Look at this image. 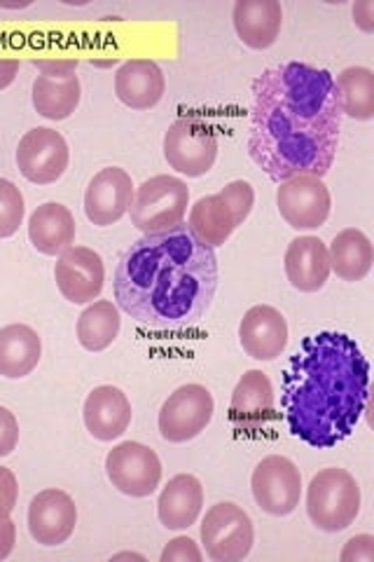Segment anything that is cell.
<instances>
[{"label": "cell", "instance_id": "cell-36", "mask_svg": "<svg viewBox=\"0 0 374 562\" xmlns=\"http://www.w3.org/2000/svg\"><path fill=\"white\" fill-rule=\"evenodd\" d=\"M353 22L365 33L374 31V3L372 0H363V3L353 5Z\"/></svg>", "mask_w": 374, "mask_h": 562}, {"label": "cell", "instance_id": "cell-16", "mask_svg": "<svg viewBox=\"0 0 374 562\" xmlns=\"http://www.w3.org/2000/svg\"><path fill=\"white\" fill-rule=\"evenodd\" d=\"M78 506L64 490H43L29 506V532L41 547H61L76 532Z\"/></svg>", "mask_w": 374, "mask_h": 562}, {"label": "cell", "instance_id": "cell-4", "mask_svg": "<svg viewBox=\"0 0 374 562\" xmlns=\"http://www.w3.org/2000/svg\"><path fill=\"white\" fill-rule=\"evenodd\" d=\"M361 514V487L347 469L318 471L307 487V516L324 532H342Z\"/></svg>", "mask_w": 374, "mask_h": 562}, {"label": "cell", "instance_id": "cell-21", "mask_svg": "<svg viewBox=\"0 0 374 562\" xmlns=\"http://www.w3.org/2000/svg\"><path fill=\"white\" fill-rule=\"evenodd\" d=\"M167 92V80L162 68L152 59H129L115 74L117 99L134 111H150L162 101Z\"/></svg>", "mask_w": 374, "mask_h": 562}, {"label": "cell", "instance_id": "cell-14", "mask_svg": "<svg viewBox=\"0 0 374 562\" xmlns=\"http://www.w3.org/2000/svg\"><path fill=\"white\" fill-rule=\"evenodd\" d=\"M274 419V386L262 371H246L229 401V422L237 434L256 438Z\"/></svg>", "mask_w": 374, "mask_h": 562}, {"label": "cell", "instance_id": "cell-32", "mask_svg": "<svg viewBox=\"0 0 374 562\" xmlns=\"http://www.w3.org/2000/svg\"><path fill=\"white\" fill-rule=\"evenodd\" d=\"M16 499H20V483L8 467H0V520L10 518Z\"/></svg>", "mask_w": 374, "mask_h": 562}, {"label": "cell", "instance_id": "cell-20", "mask_svg": "<svg viewBox=\"0 0 374 562\" xmlns=\"http://www.w3.org/2000/svg\"><path fill=\"white\" fill-rule=\"evenodd\" d=\"M283 268H286V277L293 289L302 293H316L326 286L330 277L328 246L314 235L295 237L286 249Z\"/></svg>", "mask_w": 374, "mask_h": 562}, {"label": "cell", "instance_id": "cell-9", "mask_svg": "<svg viewBox=\"0 0 374 562\" xmlns=\"http://www.w3.org/2000/svg\"><path fill=\"white\" fill-rule=\"evenodd\" d=\"M105 473H109V481L122 495L144 499L150 497L162 483V462H159L152 448L136 441H124L105 457Z\"/></svg>", "mask_w": 374, "mask_h": 562}, {"label": "cell", "instance_id": "cell-1", "mask_svg": "<svg viewBox=\"0 0 374 562\" xmlns=\"http://www.w3.org/2000/svg\"><path fill=\"white\" fill-rule=\"evenodd\" d=\"M342 103L324 68L288 61L262 70L253 82L251 160L281 183L330 171L342 132Z\"/></svg>", "mask_w": 374, "mask_h": 562}, {"label": "cell", "instance_id": "cell-35", "mask_svg": "<svg viewBox=\"0 0 374 562\" xmlns=\"http://www.w3.org/2000/svg\"><path fill=\"white\" fill-rule=\"evenodd\" d=\"M342 562H374V537L372 535H359L351 541H347V547L340 555Z\"/></svg>", "mask_w": 374, "mask_h": 562}, {"label": "cell", "instance_id": "cell-8", "mask_svg": "<svg viewBox=\"0 0 374 562\" xmlns=\"http://www.w3.org/2000/svg\"><path fill=\"white\" fill-rule=\"evenodd\" d=\"M213 413H216V401L204 384H183L159 411V431L169 443H188L206 431Z\"/></svg>", "mask_w": 374, "mask_h": 562}, {"label": "cell", "instance_id": "cell-15", "mask_svg": "<svg viewBox=\"0 0 374 562\" xmlns=\"http://www.w3.org/2000/svg\"><path fill=\"white\" fill-rule=\"evenodd\" d=\"M57 289L73 305L94 303L105 284L103 258L87 246H70L59 254L55 266Z\"/></svg>", "mask_w": 374, "mask_h": 562}, {"label": "cell", "instance_id": "cell-25", "mask_svg": "<svg viewBox=\"0 0 374 562\" xmlns=\"http://www.w3.org/2000/svg\"><path fill=\"white\" fill-rule=\"evenodd\" d=\"M43 357V340L26 324H10L0 328V375L22 380L38 368Z\"/></svg>", "mask_w": 374, "mask_h": 562}, {"label": "cell", "instance_id": "cell-6", "mask_svg": "<svg viewBox=\"0 0 374 562\" xmlns=\"http://www.w3.org/2000/svg\"><path fill=\"white\" fill-rule=\"evenodd\" d=\"M165 157L173 171L202 179L218 157V136L197 117H178L165 134Z\"/></svg>", "mask_w": 374, "mask_h": 562}, {"label": "cell", "instance_id": "cell-29", "mask_svg": "<svg viewBox=\"0 0 374 562\" xmlns=\"http://www.w3.org/2000/svg\"><path fill=\"white\" fill-rule=\"evenodd\" d=\"M342 115L370 122L374 117V74L365 66H349L335 80Z\"/></svg>", "mask_w": 374, "mask_h": 562}, {"label": "cell", "instance_id": "cell-2", "mask_svg": "<svg viewBox=\"0 0 374 562\" xmlns=\"http://www.w3.org/2000/svg\"><path fill=\"white\" fill-rule=\"evenodd\" d=\"M218 289V258L188 225L144 235L120 256L115 303L155 333H181L197 326Z\"/></svg>", "mask_w": 374, "mask_h": 562}, {"label": "cell", "instance_id": "cell-31", "mask_svg": "<svg viewBox=\"0 0 374 562\" xmlns=\"http://www.w3.org/2000/svg\"><path fill=\"white\" fill-rule=\"evenodd\" d=\"M218 195L227 202V206L231 209V214H235L237 225H241L248 216H251L253 204H256V190L248 181H231L227 183Z\"/></svg>", "mask_w": 374, "mask_h": 562}, {"label": "cell", "instance_id": "cell-26", "mask_svg": "<svg viewBox=\"0 0 374 562\" xmlns=\"http://www.w3.org/2000/svg\"><path fill=\"white\" fill-rule=\"evenodd\" d=\"M330 258V272H335L340 279L355 284V281H363L374 262V249L372 241L363 231H355V227H347L340 235H335L328 249Z\"/></svg>", "mask_w": 374, "mask_h": 562}, {"label": "cell", "instance_id": "cell-5", "mask_svg": "<svg viewBox=\"0 0 374 562\" xmlns=\"http://www.w3.org/2000/svg\"><path fill=\"white\" fill-rule=\"evenodd\" d=\"M190 204V188L185 181L169 173H159L140 183L129 209L132 225L144 235L167 233L181 225Z\"/></svg>", "mask_w": 374, "mask_h": 562}, {"label": "cell", "instance_id": "cell-38", "mask_svg": "<svg viewBox=\"0 0 374 562\" xmlns=\"http://www.w3.org/2000/svg\"><path fill=\"white\" fill-rule=\"evenodd\" d=\"M20 74V61L16 59H0V90H8Z\"/></svg>", "mask_w": 374, "mask_h": 562}, {"label": "cell", "instance_id": "cell-3", "mask_svg": "<svg viewBox=\"0 0 374 562\" xmlns=\"http://www.w3.org/2000/svg\"><path fill=\"white\" fill-rule=\"evenodd\" d=\"M370 390V363L347 333L320 330L305 338L283 371L281 406L291 427L311 448L328 450L359 425Z\"/></svg>", "mask_w": 374, "mask_h": 562}, {"label": "cell", "instance_id": "cell-27", "mask_svg": "<svg viewBox=\"0 0 374 562\" xmlns=\"http://www.w3.org/2000/svg\"><path fill=\"white\" fill-rule=\"evenodd\" d=\"M188 227L194 237L208 246V249H216V246H223L231 235H235L239 225L235 221V214H231V209L220 195H206L192 206Z\"/></svg>", "mask_w": 374, "mask_h": 562}, {"label": "cell", "instance_id": "cell-30", "mask_svg": "<svg viewBox=\"0 0 374 562\" xmlns=\"http://www.w3.org/2000/svg\"><path fill=\"white\" fill-rule=\"evenodd\" d=\"M26 216L24 195L12 181L0 179V239L16 235Z\"/></svg>", "mask_w": 374, "mask_h": 562}, {"label": "cell", "instance_id": "cell-28", "mask_svg": "<svg viewBox=\"0 0 374 562\" xmlns=\"http://www.w3.org/2000/svg\"><path fill=\"white\" fill-rule=\"evenodd\" d=\"M120 328V307L111 301H94L78 316L76 336L87 351H103L117 340Z\"/></svg>", "mask_w": 374, "mask_h": 562}, {"label": "cell", "instance_id": "cell-18", "mask_svg": "<svg viewBox=\"0 0 374 562\" xmlns=\"http://www.w3.org/2000/svg\"><path fill=\"white\" fill-rule=\"evenodd\" d=\"M239 342L256 361H274L288 345V322L272 305H256L239 324Z\"/></svg>", "mask_w": 374, "mask_h": 562}, {"label": "cell", "instance_id": "cell-37", "mask_svg": "<svg viewBox=\"0 0 374 562\" xmlns=\"http://www.w3.org/2000/svg\"><path fill=\"white\" fill-rule=\"evenodd\" d=\"M16 543V525L12 522V518H3L0 520V560H5Z\"/></svg>", "mask_w": 374, "mask_h": 562}, {"label": "cell", "instance_id": "cell-7", "mask_svg": "<svg viewBox=\"0 0 374 562\" xmlns=\"http://www.w3.org/2000/svg\"><path fill=\"white\" fill-rule=\"evenodd\" d=\"M202 543L211 560L239 562L253 551V520L241 506L231 502H220L216 506H211L202 522Z\"/></svg>", "mask_w": 374, "mask_h": 562}, {"label": "cell", "instance_id": "cell-24", "mask_svg": "<svg viewBox=\"0 0 374 562\" xmlns=\"http://www.w3.org/2000/svg\"><path fill=\"white\" fill-rule=\"evenodd\" d=\"M78 225L70 209L59 202H45L29 218V239L43 256H59L76 241Z\"/></svg>", "mask_w": 374, "mask_h": 562}, {"label": "cell", "instance_id": "cell-33", "mask_svg": "<svg viewBox=\"0 0 374 562\" xmlns=\"http://www.w3.org/2000/svg\"><path fill=\"white\" fill-rule=\"evenodd\" d=\"M20 446V422L14 413L0 406V457H8Z\"/></svg>", "mask_w": 374, "mask_h": 562}, {"label": "cell", "instance_id": "cell-10", "mask_svg": "<svg viewBox=\"0 0 374 562\" xmlns=\"http://www.w3.org/2000/svg\"><path fill=\"white\" fill-rule=\"evenodd\" d=\"M253 499L264 514L283 518L299 506L302 473L293 460L283 454H270L253 469Z\"/></svg>", "mask_w": 374, "mask_h": 562}, {"label": "cell", "instance_id": "cell-39", "mask_svg": "<svg viewBox=\"0 0 374 562\" xmlns=\"http://www.w3.org/2000/svg\"><path fill=\"white\" fill-rule=\"evenodd\" d=\"M117 558H140V555H134V553H122V555H117Z\"/></svg>", "mask_w": 374, "mask_h": 562}, {"label": "cell", "instance_id": "cell-23", "mask_svg": "<svg viewBox=\"0 0 374 562\" xmlns=\"http://www.w3.org/2000/svg\"><path fill=\"white\" fill-rule=\"evenodd\" d=\"M239 41L251 49H267L279 41L283 10L276 0H237L231 10Z\"/></svg>", "mask_w": 374, "mask_h": 562}, {"label": "cell", "instance_id": "cell-13", "mask_svg": "<svg viewBox=\"0 0 374 562\" xmlns=\"http://www.w3.org/2000/svg\"><path fill=\"white\" fill-rule=\"evenodd\" d=\"M80 78L76 61H43L41 74L33 82V109L38 115L61 122L80 105Z\"/></svg>", "mask_w": 374, "mask_h": 562}, {"label": "cell", "instance_id": "cell-17", "mask_svg": "<svg viewBox=\"0 0 374 562\" xmlns=\"http://www.w3.org/2000/svg\"><path fill=\"white\" fill-rule=\"evenodd\" d=\"M134 192V181L127 171L120 167L101 169L87 186L84 214L99 227L115 225L129 214Z\"/></svg>", "mask_w": 374, "mask_h": 562}, {"label": "cell", "instance_id": "cell-22", "mask_svg": "<svg viewBox=\"0 0 374 562\" xmlns=\"http://www.w3.org/2000/svg\"><path fill=\"white\" fill-rule=\"evenodd\" d=\"M204 508V487L192 473H178L157 499V516L167 530H188Z\"/></svg>", "mask_w": 374, "mask_h": 562}, {"label": "cell", "instance_id": "cell-12", "mask_svg": "<svg viewBox=\"0 0 374 562\" xmlns=\"http://www.w3.org/2000/svg\"><path fill=\"white\" fill-rule=\"evenodd\" d=\"M70 150L66 138L49 127H35L26 132L16 148V167L26 181L35 186L57 183L66 173Z\"/></svg>", "mask_w": 374, "mask_h": 562}, {"label": "cell", "instance_id": "cell-19", "mask_svg": "<svg viewBox=\"0 0 374 562\" xmlns=\"http://www.w3.org/2000/svg\"><path fill=\"white\" fill-rule=\"evenodd\" d=\"M132 415L134 413L127 394L113 384L94 386L92 394L84 398V427L101 443H111L127 431L132 425Z\"/></svg>", "mask_w": 374, "mask_h": 562}, {"label": "cell", "instance_id": "cell-34", "mask_svg": "<svg viewBox=\"0 0 374 562\" xmlns=\"http://www.w3.org/2000/svg\"><path fill=\"white\" fill-rule=\"evenodd\" d=\"M171 560L202 562L204 553H202V549L190 537H178V539L169 541V547L162 553V562H171Z\"/></svg>", "mask_w": 374, "mask_h": 562}, {"label": "cell", "instance_id": "cell-11", "mask_svg": "<svg viewBox=\"0 0 374 562\" xmlns=\"http://www.w3.org/2000/svg\"><path fill=\"white\" fill-rule=\"evenodd\" d=\"M276 206L293 231H318L330 216L332 198L324 179L305 173L279 183Z\"/></svg>", "mask_w": 374, "mask_h": 562}]
</instances>
